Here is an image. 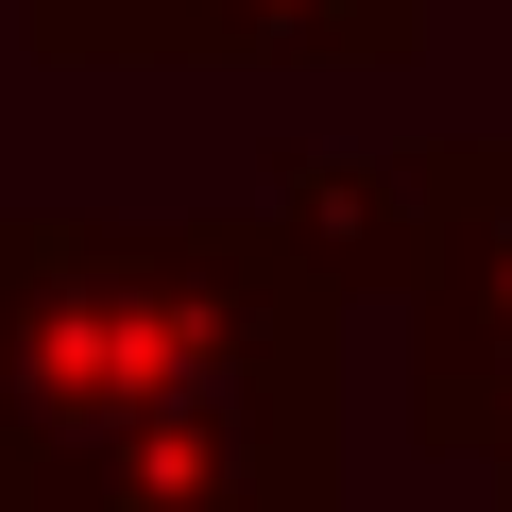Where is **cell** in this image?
Wrapping results in <instances>:
<instances>
[{
  "instance_id": "6da1fadb",
  "label": "cell",
  "mask_w": 512,
  "mask_h": 512,
  "mask_svg": "<svg viewBox=\"0 0 512 512\" xmlns=\"http://www.w3.org/2000/svg\"><path fill=\"white\" fill-rule=\"evenodd\" d=\"M205 410H325L342 308L274 222H69L0 205V512H86Z\"/></svg>"
},
{
  "instance_id": "5b68a950",
  "label": "cell",
  "mask_w": 512,
  "mask_h": 512,
  "mask_svg": "<svg viewBox=\"0 0 512 512\" xmlns=\"http://www.w3.org/2000/svg\"><path fill=\"white\" fill-rule=\"evenodd\" d=\"M495 512H512V495H495Z\"/></svg>"
},
{
  "instance_id": "3957f363",
  "label": "cell",
  "mask_w": 512,
  "mask_h": 512,
  "mask_svg": "<svg viewBox=\"0 0 512 512\" xmlns=\"http://www.w3.org/2000/svg\"><path fill=\"white\" fill-rule=\"evenodd\" d=\"M512 342V137H427V291L410 359H495Z\"/></svg>"
},
{
  "instance_id": "277c9868",
  "label": "cell",
  "mask_w": 512,
  "mask_h": 512,
  "mask_svg": "<svg viewBox=\"0 0 512 512\" xmlns=\"http://www.w3.org/2000/svg\"><path fill=\"white\" fill-rule=\"evenodd\" d=\"M427 35V0H222V52H308V69H376Z\"/></svg>"
},
{
  "instance_id": "7a4b0ae2",
  "label": "cell",
  "mask_w": 512,
  "mask_h": 512,
  "mask_svg": "<svg viewBox=\"0 0 512 512\" xmlns=\"http://www.w3.org/2000/svg\"><path fill=\"white\" fill-rule=\"evenodd\" d=\"M291 239V274L325 308H410L427 291V154H359V137H291L274 154V205H256Z\"/></svg>"
}]
</instances>
